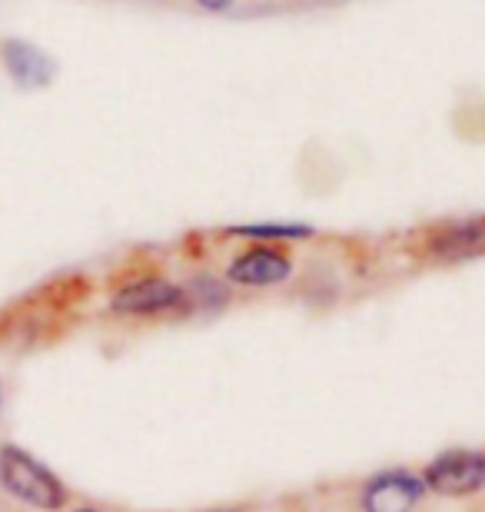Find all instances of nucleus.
<instances>
[{"mask_svg":"<svg viewBox=\"0 0 485 512\" xmlns=\"http://www.w3.org/2000/svg\"><path fill=\"white\" fill-rule=\"evenodd\" d=\"M429 489L416 469L386 466L363 479L356 493L359 512H419Z\"/></svg>","mask_w":485,"mask_h":512,"instance_id":"20e7f679","label":"nucleus"},{"mask_svg":"<svg viewBox=\"0 0 485 512\" xmlns=\"http://www.w3.org/2000/svg\"><path fill=\"white\" fill-rule=\"evenodd\" d=\"M70 512H107V509H97V506H77V509H70Z\"/></svg>","mask_w":485,"mask_h":512,"instance_id":"f8f14e48","label":"nucleus"},{"mask_svg":"<svg viewBox=\"0 0 485 512\" xmlns=\"http://www.w3.org/2000/svg\"><path fill=\"white\" fill-rule=\"evenodd\" d=\"M429 493L442 499H469L485 489V449L476 446H452L432 456L419 469Z\"/></svg>","mask_w":485,"mask_h":512,"instance_id":"7ed1b4c3","label":"nucleus"},{"mask_svg":"<svg viewBox=\"0 0 485 512\" xmlns=\"http://www.w3.org/2000/svg\"><path fill=\"white\" fill-rule=\"evenodd\" d=\"M196 512H243V509H233V506H210V509H196Z\"/></svg>","mask_w":485,"mask_h":512,"instance_id":"9b49d317","label":"nucleus"},{"mask_svg":"<svg viewBox=\"0 0 485 512\" xmlns=\"http://www.w3.org/2000/svg\"><path fill=\"white\" fill-rule=\"evenodd\" d=\"M0 413H4V380H0Z\"/></svg>","mask_w":485,"mask_h":512,"instance_id":"ddd939ff","label":"nucleus"},{"mask_svg":"<svg viewBox=\"0 0 485 512\" xmlns=\"http://www.w3.org/2000/svg\"><path fill=\"white\" fill-rule=\"evenodd\" d=\"M0 489L10 499L40 512H60L70 503V489L64 486V479L14 443L0 446Z\"/></svg>","mask_w":485,"mask_h":512,"instance_id":"f257e3e1","label":"nucleus"},{"mask_svg":"<svg viewBox=\"0 0 485 512\" xmlns=\"http://www.w3.org/2000/svg\"><path fill=\"white\" fill-rule=\"evenodd\" d=\"M226 237H243L253 243H286L313 240L316 227H309V223H243V227H226Z\"/></svg>","mask_w":485,"mask_h":512,"instance_id":"1a4fd4ad","label":"nucleus"},{"mask_svg":"<svg viewBox=\"0 0 485 512\" xmlns=\"http://www.w3.org/2000/svg\"><path fill=\"white\" fill-rule=\"evenodd\" d=\"M4 64L10 70V77L17 80V87H24V90H40L57 77L54 57L44 54V50L34 44H27V40H7Z\"/></svg>","mask_w":485,"mask_h":512,"instance_id":"0eeeda50","label":"nucleus"},{"mask_svg":"<svg viewBox=\"0 0 485 512\" xmlns=\"http://www.w3.org/2000/svg\"><path fill=\"white\" fill-rule=\"evenodd\" d=\"M296 273V260L280 243H253L226 263V283L240 290H273L290 283Z\"/></svg>","mask_w":485,"mask_h":512,"instance_id":"39448f33","label":"nucleus"},{"mask_svg":"<svg viewBox=\"0 0 485 512\" xmlns=\"http://www.w3.org/2000/svg\"><path fill=\"white\" fill-rule=\"evenodd\" d=\"M110 313L123 320H157V316H183L190 313L187 290L167 276H137L120 283L110 293Z\"/></svg>","mask_w":485,"mask_h":512,"instance_id":"f03ea898","label":"nucleus"},{"mask_svg":"<svg viewBox=\"0 0 485 512\" xmlns=\"http://www.w3.org/2000/svg\"><path fill=\"white\" fill-rule=\"evenodd\" d=\"M196 4L206 7V10H230L233 0H196Z\"/></svg>","mask_w":485,"mask_h":512,"instance_id":"9d476101","label":"nucleus"},{"mask_svg":"<svg viewBox=\"0 0 485 512\" xmlns=\"http://www.w3.org/2000/svg\"><path fill=\"white\" fill-rule=\"evenodd\" d=\"M187 290V303H190V313H220L230 306L233 300V286L223 280V276H213V273H196L183 283Z\"/></svg>","mask_w":485,"mask_h":512,"instance_id":"6e6552de","label":"nucleus"},{"mask_svg":"<svg viewBox=\"0 0 485 512\" xmlns=\"http://www.w3.org/2000/svg\"><path fill=\"white\" fill-rule=\"evenodd\" d=\"M485 250V217H466L442 223L429 233L426 253L432 260H469Z\"/></svg>","mask_w":485,"mask_h":512,"instance_id":"423d86ee","label":"nucleus"}]
</instances>
